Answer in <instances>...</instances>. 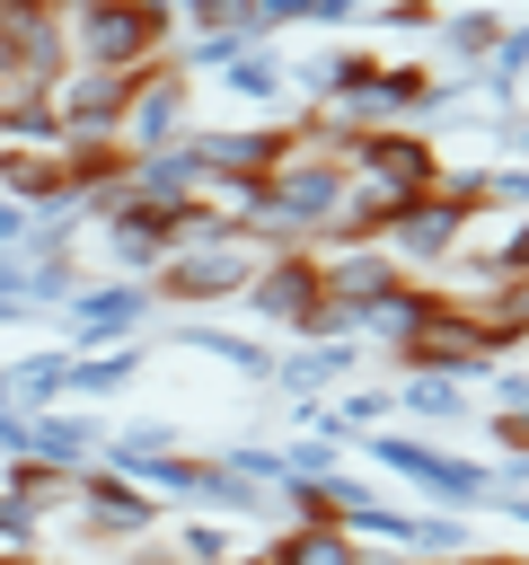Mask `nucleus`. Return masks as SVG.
I'll return each instance as SVG.
<instances>
[{
  "instance_id": "obj_24",
  "label": "nucleus",
  "mask_w": 529,
  "mask_h": 565,
  "mask_svg": "<svg viewBox=\"0 0 529 565\" xmlns=\"http://www.w3.org/2000/svg\"><path fill=\"white\" fill-rule=\"evenodd\" d=\"M71 486H79V477H62V468H44V459H9V494H18L26 512H53V503H71Z\"/></svg>"
},
{
  "instance_id": "obj_13",
  "label": "nucleus",
  "mask_w": 529,
  "mask_h": 565,
  "mask_svg": "<svg viewBox=\"0 0 529 565\" xmlns=\"http://www.w3.org/2000/svg\"><path fill=\"white\" fill-rule=\"evenodd\" d=\"M176 212H185V203H132V194H123V212L106 221V256H115V265L159 274V265H168V247H176Z\"/></svg>"
},
{
  "instance_id": "obj_1",
  "label": "nucleus",
  "mask_w": 529,
  "mask_h": 565,
  "mask_svg": "<svg viewBox=\"0 0 529 565\" xmlns=\"http://www.w3.org/2000/svg\"><path fill=\"white\" fill-rule=\"evenodd\" d=\"M176 35V0H62V44L88 71H150Z\"/></svg>"
},
{
  "instance_id": "obj_34",
  "label": "nucleus",
  "mask_w": 529,
  "mask_h": 565,
  "mask_svg": "<svg viewBox=\"0 0 529 565\" xmlns=\"http://www.w3.org/2000/svg\"><path fill=\"white\" fill-rule=\"evenodd\" d=\"M485 203H529V168H503V177H485Z\"/></svg>"
},
{
  "instance_id": "obj_18",
  "label": "nucleus",
  "mask_w": 529,
  "mask_h": 565,
  "mask_svg": "<svg viewBox=\"0 0 529 565\" xmlns=\"http://www.w3.org/2000/svg\"><path fill=\"white\" fill-rule=\"evenodd\" d=\"M476 327L494 335V353H511L529 335V274H485L476 282Z\"/></svg>"
},
{
  "instance_id": "obj_8",
  "label": "nucleus",
  "mask_w": 529,
  "mask_h": 565,
  "mask_svg": "<svg viewBox=\"0 0 529 565\" xmlns=\"http://www.w3.org/2000/svg\"><path fill=\"white\" fill-rule=\"evenodd\" d=\"M185 71L159 53L150 71H132V97H123V124H115V141H123V159L132 150H159V141H185Z\"/></svg>"
},
{
  "instance_id": "obj_40",
  "label": "nucleus",
  "mask_w": 529,
  "mask_h": 565,
  "mask_svg": "<svg viewBox=\"0 0 529 565\" xmlns=\"http://www.w3.org/2000/svg\"><path fill=\"white\" fill-rule=\"evenodd\" d=\"M0 406H9V371H0Z\"/></svg>"
},
{
  "instance_id": "obj_2",
  "label": "nucleus",
  "mask_w": 529,
  "mask_h": 565,
  "mask_svg": "<svg viewBox=\"0 0 529 565\" xmlns=\"http://www.w3.org/2000/svg\"><path fill=\"white\" fill-rule=\"evenodd\" d=\"M485 212V177H441L432 194H414L406 212H397V230H388V256H406V265H441L458 238H467V221Z\"/></svg>"
},
{
  "instance_id": "obj_31",
  "label": "nucleus",
  "mask_w": 529,
  "mask_h": 565,
  "mask_svg": "<svg viewBox=\"0 0 529 565\" xmlns=\"http://www.w3.org/2000/svg\"><path fill=\"white\" fill-rule=\"evenodd\" d=\"M485 274H529V212H520V221H511V238L485 256Z\"/></svg>"
},
{
  "instance_id": "obj_26",
  "label": "nucleus",
  "mask_w": 529,
  "mask_h": 565,
  "mask_svg": "<svg viewBox=\"0 0 529 565\" xmlns=\"http://www.w3.org/2000/svg\"><path fill=\"white\" fill-rule=\"evenodd\" d=\"M62 353H35V362H9V406L26 415V406H44V397H62Z\"/></svg>"
},
{
  "instance_id": "obj_21",
  "label": "nucleus",
  "mask_w": 529,
  "mask_h": 565,
  "mask_svg": "<svg viewBox=\"0 0 529 565\" xmlns=\"http://www.w3.org/2000/svg\"><path fill=\"white\" fill-rule=\"evenodd\" d=\"M194 35H220V44H256V0H176Z\"/></svg>"
},
{
  "instance_id": "obj_11",
  "label": "nucleus",
  "mask_w": 529,
  "mask_h": 565,
  "mask_svg": "<svg viewBox=\"0 0 529 565\" xmlns=\"http://www.w3.org/2000/svg\"><path fill=\"white\" fill-rule=\"evenodd\" d=\"M71 494H79L88 539H150V530H159V494L132 486V477H115V468H88Z\"/></svg>"
},
{
  "instance_id": "obj_33",
  "label": "nucleus",
  "mask_w": 529,
  "mask_h": 565,
  "mask_svg": "<svg viewBox=\"0 0 529 565\" xmlns=\"http://www.w3.org/2000/svg\"><path fill=\"white\" fill-rule=\"evenodd\" d=\"M18 309H26V265L0 256V318H18Z\"/></svg>"
},
{
  "instance_id": "obj_41",
  "label": "nucleus",
  "mask_w": 529,
  "mask_h": 565,
  "mask_svg": "<svg viewBox=\"0 0 529 565\" xmlns=\"http://www.w3.org/2000/svg\"><path fill=\"white\" fill-rule=\"evenodd\" d=\"M238 565H273V556H238Z\"/></svg>"
},
{
  "instance_id": "obj_38",
  "label": "nucleus",
  "mask_w": 529,
  "mask_h": 565,
  "mask_svg": "<svg viewBox=\"0 0 529 565\" xmlns=\"http://www.w3.org/2000/svg\"><path fill=\"white\" fill-rule=\"evenodd\" d=\"M0 565H35V547H0Z\"/></svg>"
},
{
  "instance_id": "obj_19",
  "label": "nucleus",
  "mask_w": 529,
  "mask_h": 565,
  "mask_svg": "<svg viewBox=\"0 0 529 565\" xmlns=\"http://www.w3.org/2000/svg\"><path fill=\"white\" fill-rule=\"evenodd\" d=\"M62 132H53V106L44 97H0V159H53Z\"/></svg>"
},
{
  "instance_id": "obj_32",
  "label": "nucleus",
  "mask_w": 529,
  "mask_h": 565,
  "mask_svg": "<svg viewBox=\"0 0 529 565\" xmlns=\"http://www.w3.org/2000/svg\"><path fill=\"white\" fill-rule=\"evenodd\" d=\"M494 397H503V415L529 424V371H494Z\"/></svg>"
},
{
  "instance_id": "obj_12",
  "label": "nucleus",
  "mask_w": 529,
  "mask_h": 565,
  "mask_svg": "<svg viewBox=\"0 0 529 565\" xmlns=\"http://www.w3.org/2000/svg\"><path fill=\"white\" fill-rule=\"evenodd\" d=\"M123 194H132V203H194V194H212V185H203L194 141H159V150H132Z\"/></svg>"
},
{
  "instance_id": "obj_17",
  "label": "nucleus",
  "mask_w": 529,
  "mask_h": 565,
  "mask_svg": "<svg viewBox=\"0 0 529 565\" xmlns=\"http://www.w3.org/2000/svg\"><path fill=\"white\" fill-rule=\"evenodd\" d=\"M150 309H159V300H150L141 282H97V291H71V327H79V335H132Z\"/></svg>"
},
{
  "instance_id": "obj_14",
  "label": "nucleus",
  "mask_w": 529,
  "mask_h": 565,
  "mask_svg": "<svg viewBox=\"0 0 529 565\" xmlns=\"http://www.w3.org/2000/svg\"><path fill=\"white\" fill-rule=\"evenodd\" d=\"M441 300H450L441 282H414V274H397V282H388V291H379V300H370V309L353 318V335H370V344L406 353V344H414V327H423V318H432Z\"/></svg>"
},
{
  "instance_id": "obj_36",
  "label": "nucleus",
  "mask_w": 529,
  "mask_h": 565,
  "mask_svg": "<svg viewBox=\"0 0 529 565\" xmlns=\"http://www.w3.org/2000/svg\"><path fill=\"white\" fill-rule=\"evenodd\" d=\"M450 565H529V556H450Z\"/></svg>"
},
{
  "instance_id": "obj_9",
  "label": "nucleus",
  "mask_w": 529,
  "mask_h": 565,
  "mask_svg": "<svg viewBox=\"0 0 529 565\" xmlns=\"http://www.w3.org/2000/svg\"><path fill=\"white\" fill-rule=\"evenodd\" d=\"M370 459L379 468H397V477H414V486H432L441 503H494L503 486H494V468H476V459H450V450H432V441H406V433H379L370 441Z\"/></svg>"
},
{
  "instance_id": "obj_3",
  "label": "nucleus",
  "mask_w": 529,
  "mask_h": 565,
  "mask_svg": "<svg viewBox=\"0 0 529 565\" xmlns=\"http://www.w3.org/2000/svg\"><path fill=\"white\" fill-rule=\"evenodd\" d=\"M256 238H185V247H168V265H159V282H150V300H229V291H247L256 282Z\"/></svg>"
},
{
  "instance_id": "obj_22",
  "label": "nucleus",
  "mask_w": 529,
  "mask_h": 565,
  "mask_svg": "<svg viewBox=\"0 0 529 565\" xmlns=\"http://www.w3.org/2000/svg\"><path fill=\"white\" fill-rule=\"evenodd\" d=\"M344 371H353V353H344V344H317V353H291V362H282L273 380H282L291 397H317V388H335Z\"/></svg>"
},
{
  "instance_id": "obj_35",
  "label": "nucleus",
  "mask_w": 529,
  "mask_h": 565,
  "mask_svg": "<svg viewBox=\"0 0 529 565\" xmlns=\"http://www.w3.org/2000/svg\"><path fill=\"white\" fill-rule=\"evenodd\" d=\"M0 97H18V44L0 35Z\"/></svg>"
},
{
  "instance_id": "obj_25",
  "label": "nucleus",
  "mask_w": 529,
  "mask_h": 565,
  "mask_svg": "<svg viewBox=\"0 0 529 565\" xmlns=\"http://www.w3.org/2000/svg\"><path fill=\"white\" fill-rule=\"evenodd\" d=\"M220 88H229V97H273V88H282V62L256 53V44H238V53L220 62Z\"/></svg>"
},
{
  "instance_id": "obj_39",
  "label": "nucleus",
  "mask_w": 529,
  "mask_h": 565,
  "mask_svg": "<svg viewBox=\"0 0 529 565\" xmlns=\"http://www.w3.org/2000/svg\"><path fill=\"white\" fill-rule=\"evenodd\" d=\"M511 150H520V159H529V124H520V132H511Z\"/></svg>"
},
{
  "instance_id": "obj_16",
  "label": "nucleus",
  "mask_w": 529,
  "mask_h": 565,
  "mask_svg": "<svg viewBox=\"0 0 529 565\" xmlns=\"http://www.w3.org/2000/svg\"><path fill=\"white\" fill-rule=\"evenodd\" d=\"M317 274H326V309H344V318H361L388 282H397V265H388V247H353V256H317Z\"/></svg>"
},
{
  "instance_id": "obj_28",
  "label": "nucleus",
  "mask_w": 529,
  "mask_h": 565,
  "mask_svg": "<svg viewBox=\"0 0 529 565\" xmlns=\"http://www.w3.org/2000/svg\"><path fill=\"white\" fill-rule=\"evenodd\" d=\"M132 371H141V353H106V362H71V371H62V388H88V397H97V388H123Z\"/></svg>"
},
{
  "instance_id": "obj_20",
  "label": "nucleus",
  "mask_w": 529,
  "mask_h": 565,
  "mask_svg": "<svg viewBox=\"0 0 529 565\" xmlns=\"http://www.w3.org/2000/svg\"><path fill=\"white\" fill-rule=\"evenodd\" d=\"M264 556H273V565H370V556H361V539H353L344 521H317V530H282Z\"/></svg>"
},
{
  "instance_id": "obj_7",
  "label": "nucleus",
  "mask_w": 529,
  "mask_h": 565,
  "mask_svg": "<svg viewBox=\"0 0 529 565\" xmlns=\"http://www.w3.org/2000/svg\"><path fill=\"white\" fill-rule=\"evenodd\" d=\"M185 141H194L212 194H247V185H264V177L291 159V124H256V132H185Z\"/></svg>"
},
{
  "instance_id": "obj_29",
  "label": "nucleus",
  "mask_w": 529,
  "mask_h": 565,
  "mask_svg": "<svg viewBox=\"0 0 529 565\" xmlns=\"http://www.w3.org/2000/svg\"><path fill=\"white\" fill-rule=\"evenodd\" d=\"M35 530H44V512H26V503L0 486V547H35Z\"/></svg>"
},
{
  "instance_id": "obj_6",
  "label": "nucleus",
  "mask_w": 529,
  "mask_h": 565,
  "mask_svg": "<svg viewBox=\"0 0 529 565\" xmlns=\"http://www.w3.org/2000/svg\"><path fill=\"white\" fill-rule=\"evenodd\" d=\"M123 97H132V71H88V62H71V71L44 88V106H53V132H62V141H115Z\"/></svg>"
},
{
  "instance_id": "obj_4",
  "label": "nucleus",
  "mask_w": 529,
  "mask_h": 565,
  "mask_svg": "<svg viewBox=\"0 0 529 565\" xmlns=\"http://www.w3.org/2000/svg\"><path fill=\"white\" fill-rule=\"evenodd\" d=\"M344 168H353V185H370V194H388V203H414V194H432V185H441V150H432L423 132H406V124L361 132Z\"/></svg>"
},
{
  "instance_id": "obj_30",
  "label": "nucleus",
  "mask_w": 529,
  "mask_h": 565,
  "mask_svg": "<svg viewBox=\"0 0 529 565\" xmlns=\"http://www.w3.org/2000/svg\"><path fill=\"white\" fill-rule=\"evenodd\" d=\"M176 547H185L194 565H220V556H229V530H212V521H185V530H176Z\"/></svg>"
},
{
  "instance_id": "obj_23",
  "label": "nucleus",
  "mask_w": 529,
  "mask_h": 565,
  "mask_svg": "<svg viewBox=\"0 0 529 565\" xmlns=\"http://www.w3.org/2000/svg\"><path fill=\"white\" fill-rule=\"evenodd\" d=\"M432 26H441V44H450L458 62H476V53H494V35H503V18H494V9H441Z\"/></svg>"
},
{
  "instance_id": "obj_37",
  "label": "nucleus",
  "mask_w": 529,
  "mask_h": 565,
  "mask_svg": "<svg viewBox=\"0 0 529 565\" xmlns=\"http://www.w3.org/2000/svg\"><path fill=\"white\" fill-rule=\"evenodd\" d=\"M132 565H176V556H168V547H141V556H132Z\"/></svg>"
},
{
  "instance_id": "obj_27",
  "label": "nucleus",
  "mask_w": 529,
  "mask_h": 565,
  "mask_svg": "<svg viewBox=\"0 0 529 565\" xmlns=\"http://www.w3.org/2000/svg\"><path fill=\"white\" fill-rule=\"evenodd\" d=\"M458 397H467V388H458V380H432V371H414V380L397 388V406H406V415H432V424L458 415Z\"/></svg>"
},
{
  "instance_id": "obj_5",
  "label": "nucleus",
  "mask_w": 529,
  "mask_h": 565,
  "mask_svg": "<svg viewBox=\"0 0 529 565\" xmlns=\"http://www.w3.org/2000/svg\"><path fill=\"white\" fill-rule=\"evenodd\" d=\"M397 362H406V371H432V380H458V388H467V380H485V371H494V335L476 327V309L441 300V309L414 327V344H406Z\"/></svg>"
},
{
  "instance_id": "obj_15",
  "label": "nucleus",
  "mask_w": 529,
  "mask_h": 565,
  "mask_svg": "<svg viewBox=\"0 0 529 565\" xmlns=\"http://www.w3.org/2000/svg\"><path fill=\"white\" fill-rule=\"evenodd\" d=\"M97 450H106V441H97L79 415H62V406H35V415H26V441H18V459H44V468H62V477H88Z\"/></svg>"
},
{
  "instance_id": "obj_10",
  "label": "nucleus",
  "mask_w": 529,
  "mask_h": 565,
  "mask_svg": "<svg viewBox=\"0 0 529 565\" xmlns=\"http://www.w3.org/2000/svg\"><path fill=\"white\" fill-rule=\"evenodd\" d=\"M317 300H326V274H317L309 247H273V256L256 265V282H247V309L273 318V327H309Z\"/></svg>"
}]
</instances>
